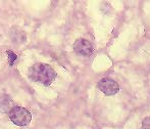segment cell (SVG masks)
I'll use <instances>...</instances> for the list:
<instances>
[{"instance_id":"cell-1","label":"cell","mask_w":150,"mask_h":129,"mask_svg":"<svg viewBox=\"0 0 150 129\" xmlns=\"http://www.w3.org/2000/svg\"><path fill=\"white\" fill-rule=\"evenodd\" d=\"M28 75L31 80L39 82L44 85L48 86L53 82L56 77V73L50 66L46 64H35L29 69Z\"/></svg>"},{"instance_id":"cell-2","label":"cell","mask_w":150,"mask_h":129,"mask_svg":"<svg viewBox=\"0 0 150 129\" xmlns=\"http://www.w3.org/2000/svg\"><path fill=\"white\" fill-rule=\"evenodd\" d=\"M8 115H9V118L12 121V123L18 126H21V127L29 125L32 120L31 113L23 107H13L11 111L8 113Z\"/></svg>"},{"instance_id":"cell-3","label":"cell","mask_w":150,"mask_h":129,"mask_svg":"<svg viewBox=\"0 0 150 129\" xmlns=\"http://www.w3.org/2000/svg\"><path fill=\"white\" fill-rule=\"evenodd\" d=\"M97 87L100 91H102L106 96H113L117 93L120 90V86L115 80L109 79V78H103L97 84Z\"/></svg>"},{"instance_id":"cell-4","label":"cell","mask_w":150,"mask_h":129,"mask_svg":"<svg viewBox=\"0 0 150 129\" xmlns=\"http://www.w3.org/2000/svg\"><path fill=\"white\" fill-rule=\"evenodd\" d=\"M74 50L81 56H90L93 52V47L88 40L78 39L74 44Z\"/></svg>"},{"instance_id":"cell-5","label":"cell","mask_w":150,"mask_h":129,"mask_svg":"<svg viewBox=\"0 0 150 129\" xmlns=\"http://www.w3.org/2000/svg\"><path fill=\"white\" fill-rule=\"evenodd\" d=\"M13 108V101L11 97L6 93H0V112L9 113Z\"/></svg>"},{"instance_id":"cell-6","label":"cell","mask_w":150,"mask_h":129,"mask_svg":"<svg viewBox=\"0 0 150 129\" xmlns=\"http://www.w3.org/2000/svg\"><path fill=\"white\" fill-rule=\"evenodd\" d=\"M142 129H150V117H146L143 120Z\"/></svg>"},{"instance_id":"cell-7","label":"cell","mask_w":150,"mask_h":129,"mask_svg":"<svg viewBox=\"0 0 150 129\" xmlns=\"http://www.w3.org/2000/svg\"><path fill=\"white\" fill-rule=\"evenodd\" d=\"M7 54H8V58H10V66H12V64H13L14 60H16V54L13 53L12 51H7Z\"/></svg>"}]
</instances>
